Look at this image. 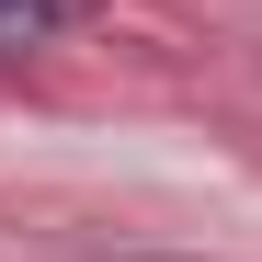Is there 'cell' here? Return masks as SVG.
Returning <instances> with one entry per match:
<instances>
[{
	"mask_svg": "<svg viewBox=\"0 0 262 262\" xmlns=\"http://www.w3.org/2000/svg\"><path fill=\"white\" fill-rule=\"evenodd\" d=\"M69 23H80V0H0V69L34 57V46H57Z\"/></svg>",
	"mask_w": 262,
	"mask_h": 262,
	"instance_id": "6da1fadb",
	"label": "cell"
}]
</instances>
